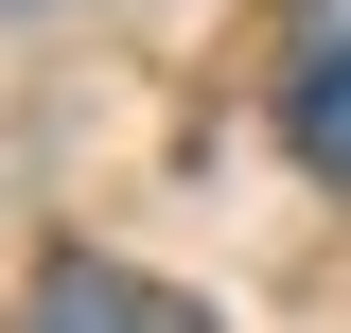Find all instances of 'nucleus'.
Returning a JSON list of instances; mask_svg holds the SVG:
<instances>
[{
    "label": "nucleus",
    "instance_id": "nucleus-2",
    "mask_svg": "<svg viewBox=\"0 0 351 333\" xmlns=\"http://www.w3.org/2000/svg\"><path fill=\"white\" fill-rule=\"evenodd\" d=\"M281 123H299V158H316V175H334V193H351V36L316 53L299 88H281Z\"/></svg>",
    "mask_w": 351,
    "mask_h": 333
},
{
    "label": "nucleus",
    "instance_id": "nucleus-1",
    "mask_svg": "<svg viewBox=\"0 0 351 333\" xmlns=\"http://www.w3.org/2000/svg\"><path fill=\"white\" fill-rule=\"evenodd\" d=\"M18 333H176V316H158V298L123 281V263H53V281H36V316H18Z\"/></svg>",
    "mask_w": 351,
    "mask_h": 333
}]
</instances>
